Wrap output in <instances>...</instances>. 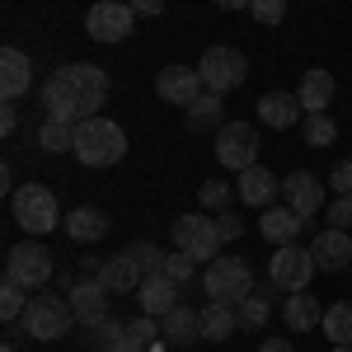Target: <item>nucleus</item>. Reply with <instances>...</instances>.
<instances>
[{
    "mask_svg": "<svg viewBox=\"0 0 352 352\" xmlns=\"http://www.w3.org/2000/svg\"><path fill=\"white\" fill-rule=\"evenodd\" d=\"M282 197H287V207H292L296 217H315V212L324 207V184H320L310 169H296V174L282 179Z\"/></svg>",
    "mask_w": 352,
    "mask_h": 352,
    "instance_id": "nucleus-14",
    "label": "nucleus"
},
{
    "mask_svg": "<svg viewBox=\"0 0 352 352\" xmlns=\"http://www.w3.org/2000/svg\"><path fill=\"white\" fill-rule=\"evenodd\" d=\"M94 329V333H89V338H94V343H104V348H109V343H118V338H122V333H127V324H118V320H99V324H89Z\"/></svg>",
    "mask_w": 352,
    "mask_h": 352,
    "instance_id": "nucleus-38",
    "label": "nucleus"
},
{
    "mask_svg": "<svg viewBox=\"0 0 352 352\" xmlns=\"http://www.w3.org/2000/svg\"><path fill=\"white\" fill-rule=\"evenodd\" d=\"M38 146H43V151H52V155L76 151V127H71V122H52V118H47V122L38 127Z\"/></svg>",
    "mask_w": 352,
    "mask_h": 352,
    "instance_id": "nucleus-31",
    "label": "nucleus"
},
{
    "mask_svg": "<svg viewBox=\"0 0 352 352\" xmlns=\"http://www.w3.org/2000/svg\"><path fill=\"white\" fill-rule=\"evenodd\" d=\"M71 155L80 164H89V169H109V164H118L127 155V132L104 113L85 118V122H76V151Z\"/></svg>",
    "mask_w": 352,
    "mask_h": 352,
    "instance_id": "nucleus-2",
    "label": "nucleus"
},
{
    "mask_svg": "<svg viewBox=\"0 0 352 352\" xmlns=\"http://www.w3.org/2000/svg\"><path fill=\"white\" fill-rule=\"evenodd\" d=\"M202 287H207V296H212V300H230V305H240V300L254 292V272H249L244 258L221 254V258H212V268L202 272Z\"/></svg>",
    "mask_w": 352,
    "mask_h": 352,
    "instance_id": "nucleus-7",
    "label": "nucleus"
},
{
    "mask_svg": "<svg viewBox=\"0 0 352 352\" xmlns=\"http://www.w3.org/2000/svg\"><path fill=\"white\" fill-rule=\"evenodd\" d=\"M19 324H24L28 338H38V343H52V338H61L71 324H80L76 320V310H71V300L52 296V292H43V296L28 300V310L19 315Z\"/></svg>",
    "mask_w": 352,
    "mask_h": 352,
    "instance_id": "nucleus-4",
    "label": "nucleus"
},
{
    "mask_svg": "<svg viewBox=\"0 0 352 352\" xmlns=\"http://www.w3.org/2000/svg\"><path fill=\"white\" fill-rule=\"evenodd\" d=\"M24 310H28V305H24V287L5 277V287H0V320H5V324H14Z\"/></svg>",
    "mask_w": 352,
    "mask_h": 352,
    "instance_id": "nucleus-33",
    "label": "nucleus"
},
{
    "mask_svg": "<svg viewBox=\"0 0 352 352\" xmlns=\"http://www.w3.org/2000/svg\"><path fill=\"white\" fill-rule=\"evenodd\" d=\"M99 282H104V287H109L113 296H127V292H136V287H141V282H146V272H141V263H136L132 254H127V249H122V254H113L109 263H104V268H99Z\"/></svg>",
    "mask_w": 352,
    "mask_h": 352,
    "instance_id": "nucleus-20",
    "label": "nucleus"
},
{
    "mask_svg": "<svg viewBox=\"0 0 352 352\" xmlns=\"http://www.w3.org/2000/svg\"><path fill=\"white\" fill-rule=\"evenodd\" d=\"M109 226L113 221L99 212V207H76V212H66V235L76 244H94V240H104L109 235Z\"/></svg>",
    "mask_w": 352,
    "mask_h": 352,
    "instance_id": "nucleus-24",
    "label": "nucleus"
},
{
    "mask_svg": "<svg viewBox=\"0 0 352 352\" xmlns=\"http://www.w3.org/2000/svg\"><path fill=\"white\" fill-rule=\"evenodd\" d=\"M14 127H19V113H14V99H5V109H0V132L14 136Z\"/></svg>",
    "mask_w": 352,
    "mask_h": 352,
    "instance_id": "nucleus-42",
    "label": "nucleus"
},
{
    "mask_svg": "<svg viewBox=\"0 0 352 352\" xmlns=\"http://www.w3.org/2000/svg\"><path fill=\"white\" fill-rule=\"evenodd\" d=\"M329 352H352V343H333V348H329Z\"/></svg>",
    "mask_w": 352,
    "mask_h": 352,
    "instance_id": "nucleus-47",
    "label": "nucleus"
},
{
    "mask_svg": "<svg viewBox=\"0 0 352 352\" xmlns=\"http://www.w3.org/2000/svg\"><path fill=\"white\" fill-rule=\"evenodd\" d=\"M155 94H160L164 104H174V109H192L207 94V85L197 76V66H164L160 76H155Z\"/></svg>",
    "mask_w": 352,
    "mask_h": 352,
    "instance_id": "nucleus-12",
    "label": "nucleus"
},
{
    "mask_svg": "<svg viewBox=\"0 0 352 352\" xmlns=\"http://www.w3.org/2000/svg\"><path fill=\"white\" fill-rule=\"evenodd\" d=\"M136 296H141V315H155V320H164L174 305H179V282L174 277H146L141 287H136Z\"/></svg>",
    "mask_w": 352,
    "mask_h": 352,
    "instance_id": "nucleus-21",
    "label": "nucleus"
},
{
    "mask_svg": "<svg viewBox=\"0 0 352 352\" xmlns=\"http://www.w3.org/2000/svg\"><path fill=\"white\" fill-rule=\"evenodd\" d=\"M333 89H338V85H333V76L315 66V71H305V76H300L296 99H300V109H305V113H329V99H333Z\"/></svg>",
    "mask_w": 352,
    "mask_h": 352,
    "instance_id": "nucleus-25",
    "label": "nucleus"
},
{
    "mask_svg": "<svg viewBox=\"0 0 352 352\" xmlns=\"http://www.w3.org/2000/svg\"><path fill=\"white\" fill-rule=\"evenodd\" d=\"M249 14H254V24L277 28L287 19V0H249Z\"/></svg>",
    "mask_w": 352,
    "mask_h": 352,
    "instance_id": "nucleus-34",
    "label": "nucleus"
},
{
    "mask_svg": "<svg viewBox=\"0 0 352 352\" xmlns=\"http://www.w3.org/2000/svg\"><path fill=\"white\" fill-rule=\"evenodd\" d=\"M109 296H113V292L99 282V277H80V282L66 287V300H71V310H76L80 324H99V320H109Z\"/></svg>",
    "mask_w": 352,
    "mask_h": 352,
    "instance_id": "nucleus-13",
    "label": "nucleus"
},
{
    "mask_svg": "<svg viewBox=\"0 0 352 352\" xmlns=\"http://www.w3.org/2000/svg\"><path fill=\"white\" fill-rule=\"evenodd\" d=\"M282 320H287L292 333H310V329H320V320H324V305L310 296V292H292L287 305H282Z\"/></svg>",
    "mask_w": 352,
    "mask_h": 352,
    "instance_id": "nucleus-22",
    "label": "nucleus"
},
{
    "mask_svg": "<svg viewBox=\"0 0 352 352\" xmlns=\"http://www.w3.org/2000/svg\"><path fill=\"white\" fill-rule=\"evenodd\" d=\"M300 136H305V146H333V141H338V122H333L329 113H305Z\"/></svg>",
    "mask_w": 352,
    "mask_h": 352,
    "instance_id": "nucleus-30",
    "label": "nucleus"
},
{
    "mask_svg": "<svg viewBox=\"0 0 352 352\" xmlns=\"http://www.w3.org/2000/svg\"><path fill=\"white\" fill-rule=\"evenodd\" d=\"M235 329H240V310H235L230 300H212V305L202 310V338H207V343H226Z\"/></svg>",
    "mask_w": 352,
    "mask_h": 352,
    "instance_id": "nucleus-26",
    "label": "nucleus"
},
{
    "mask_svg": "<svg viewBox=\"0 0 352 352\" xmlns=\"http://www.w3.org/2000/svg\"><path fill=\"white\" fill-rule=\"evenodd\" d=\"M258 352H296V348H292V338H263Z\"/></svg>",
    "mask_w": 352,
    "mask_h": 352,
    "instance_id": "nucleus-45",
    "label": "nucleus"
},
{
    "mask_svg": "<svg viewBox=\"0 0 352 352\" xmlns=\"http://www.w3.org/2000/svg\"><path fill=\"white\" fill-rule=\"evenodd\" d=\"M197 197H202V207H217V212H221V207H226V202H230L235 192H230V184H226V179H207Z\"/></svg>",
    "mask_w": 352,
    "mask_h": 352,
    "instance_id": "nucleus-36",
    "label": "nucleus"
},
{
    "mask_svg": "<svg viewBox=\"0 0 352 352\" xmlns=\"http://www.w3.org/2000/svg\"><path fill=\"white\" fill-rule=\"evenodd\" d=\"M28 85H33V61H28V52L5 47L0 52V99H19V94H28Z\"/></svg>",
    "mask_w": 352,
    "mask_h": 352,
    "instance_id": "nucleus-18",
    "label": "nucleus"
},
{
    "mask_svg": "<svg viewBox=\"0 0 352 352\" xmlns=\"http://www.w3.org/2000/svg\"><path fill=\"white\" fill-rule=\"evenodd\" d=\"M217 164L226 169H249V164H258V132H254V122H226L217 132Z\"/></svg>",
    "mask_w": 352,
    "mask_h": 352,
    "instance_id": "nucleus-10",
    "label": "nucleus"
},
{
    "mask_svg": "<svg viewBox=\"0 0 352 352\" xmlns=\"http://www.w3.org/2000/svg\"><path fill=\"white\" fill-rule=\"evenodd\" d=\"M184 113H188L192 132H221V127H226V104H221V94H212V89H207L192 109H184Z\"/></svg>",
    "mask_w": 352,
    "mask_h": 352,
    "instance_id": "nucleus-27",
    "label": "nucleus"
},
{
    "mask_svg": "<svg viewBox=\"0 0 352 352\" xmlns=\"http://www.w3.org/2000/svg\"><path fill=\"white\" fill-rule=\"evenodd\" d=\"M136 14H146V19H155V14H164V0H127Z\"/></svg>",
    "mask_w": 352,
    "mask_h": 352,
    "instance_id": "nucleus-43",
    "label": "nucleus"
},
{
    "mask_svg": "<svg viewBox=\"0 0 352 352\" xmlns=\"http://www.w3.org/2000/svg\"><path fill=\"white\" fill-rule=\"evenodd\" d=\"M217 10H226V14H235V10H249V0H217Z\"/></svg>",
    "mask_w": 352,
    "mask_h": 352,
    "instance_id": "nucleus-46",
    "label": "nucleus"
},
{
    "mask_svg": "<svg viewBox=\"0 0 352 352\" xmlns=\"http://www.w3.org/2000/svg\"><path fill=\"white\" fill-rule=\"evenodd\" d=\"M235 192H240V202H249V207H272V197L282 192V179L268 174L263 164H249V169H240Z\"/></svg>",
    "mask_w": 352,
    "mask_h": 352,
    "instance_id": "nucleus-19",
    "label": "nucleus"
},
{
    "mask_svg": "<svg viewBox=\"0 0 352 352\" xmlns=\"http://www.w3.org/2000/svg\"><path fill=\"white\" fill-rule=\"evenodd\" d=\"M258 122L272 127V132H292L296 122H305V109H300V99H292V94L268 89V94L258 99Z\"/></svg>",
    "mask_w": 352,
    "mask_h": 352,
    "instance_id": "nucleus-17",
    "label": "nucleus"
},
{
    "mask_svg": "<svg viewBox=\"0 0 352 352\" xmlns=\"http://www.w3.org/2000/svg\"><path fill=\"white\" fill-rule=\"evenodd\" d=\"M5 277H10V282H19L24 292L47 287V282H52V249H47V244H38V240L14 244V249L5 254Z\"/></svg>",
    "mask_w": 352,
    "mask_h": 352,
    "instance_id": "nucleus-8",
    "label": "nucleus"
},
{
    "mask_svg": "<svg viewBox=\"0 0 352 352\" xmlns=\"http://www.w3.org/2000/svg\"><path fill=\"white\" fill-rule=\"evenodd\" d=\"M258 230H263V240H272V244H296V235L315 230V217H296L292 207H263Z\"/></svg>",
    "mask_w": 352,
    "mask_h": 352,
    "instance_id": "nucleus-15",
    "label": "nucleus"
},
{
    "mask_svg": "<svg viewBox=\"0 0 352 352\" xmlns=\"http://www.w3.org/2000/svg\"><path fill=\"white\" fill-rule=\"evenodd\" d=\"M0 352H14V348H10V343H5V348H0Z\"/></svg>",
    "mask_w": 352,
    "mask_h": 352,
    "instance_id": "nucleus-48",
    "label": "nucleus"
},
{
    "mask_svg": "<svg viewBox=\"0 0 352 352\" xmlns=\"http://www.w3.org/2000/svg\"><path fill=\"white\" fill-rule=\"evenodd\" d=\"M348 197H352V192H348Z\"/></svg>",
    "mask_w": 352,
    "mask_h": 352,
    "instance_id": "nucleus-49",
    "label": "nucleus"
},
{
    "mask_svg": "<svg viewBox=\"0 0 352 352\" xmlns=\"http://www.w3.org/2000/svg\"><path fill=\"white\" fill-rule=\"evenodd\" d=\"M329 226H333V230H348L352 226V197H338V202L329 207Z\"/></svg>",
    "mask_w": 352,
    "mask_h": 352,
    "instance_id": "nucleus-40",
    "label": "nucleus"
},
{
    "mask_svg": "<svg viewBox=\"0 0 352 352\" xmlns=\"http://www.w3.org/2000/svg\"><path fill=\"white\" fill-rule=\"evenodd\" d=\"M197 76L202 85L212 89V94H230V89H240L244 76H249V56L240 47H207V52L197 56Z\"/></svg>",
    "mask_w": 352,
    "mask_h": 352,
    "instance_id": "nucleus-5",
    "label": "nucleus"
},
{
    "mask_svg": "<svg viewBox=\"0 0 352 352\" xmlns=\"http://www.w3.org/2000/svg\"><path fill=\"white\" fill-rule=\"evenodd\" d=\"M136 24V10L132 5H122V0H99V5H89V14H85V33L94 38V43H122Z\"/></svg>",
    "mask_w": 352,
    "mask_h": 352,
    "instance_id": "nucleus-11",
    "label": "nucleus"
},
{
    "mask_svg": "<svg viewBox=\"0 0 352 352\" xmlns=\"http://www.w3.org/2000/svg\"><path fill=\"white\" fill-rule=\"evenodd\" d=\"M127 254H132L136 263H141V272H146V277H160V272H164V258H169V254H164L160 244H151V240H136V244H127Z\"/></svg>",
    "mask_w": 352,
    "mask_h": 352,
    "instance_id": "nucleus-32",
    "label": "nucleus"
},
{
    "mask_svg": "<svg viewBox=\"0 0 352 352\" xmlns=\"http://www.w3.org/2000/svg\"><path fill=\"white\" fill-rule=\"evenodd\" d=\"M104 352H151V348H146V343H136L132 333H122V338H118V343H109Z\"/></svg>",
    "mask_w": 352,
    "mask_h": 352,
    "instance_id": "nucleus-44",
    "label": "nucleus"
},
{
    "mask_svg": "<svg viewBox=\"0 0 352 352\" xmlns=\"http://www.w3.org/2000/svg\"><path fill=\"white\" fill-rule=\"evenodd\" d=\"M174 244L188 254L192 263H212V258H221V235H217V221L202 217V212H188V217L174 221Z\"/></svg>",
    "mask_w": 352,
    "mask_h": 352,
    "instance_id": "nucleus-9",
    "label": "nucleus"
},
{
    "mask_svg": "<svg viewBox=\"0 0 352 352\" xmlns=\"http://www.w3.org/2000/svg\"><path fill=\"white\" fill-rule=\"evenodd\" d=\"M217 235H221V240H240V235H244V226H240L235 217H226V212H217Z\"/></svg>",
    "mask_w": 352,
    "mask_h": 352,
    "instance_id": "nucleus-41",
    "label": "nucleus"
},
{
    "mask_svg": "<svg viewBox=\"0 0 352 352\" xmlns=\"http://www.w3.org/2000/svg\"><path fill=\"white\" fill-rule=\"evenodd\" d=\"M329 188L338 192V197H348V192H352V160H343V164L329 169Z\"/></svg>",
    "mask_w": 352,
    "mask_h": 352,
    "instance_id": "nucleus-39",
    "label": "nucleus"
},
{
    "mask_svg": "<svg viewBox=\"0 0 352 352\" xmlns=\"http://www.w3.org/2000/svg\"><path fill=\"white\" fill-rule=\"evenodd\" d=\"M127 333H132L136 343H146V348H151V343H160L164 333H160V324H155V315H136L132 324H127Z\"/></svg>",
    "mask_w": 352,
    "mask_h": 352,
    "instance_id": "nucleus-35",
    "label": "nucleus"
},
{
    "mask_svg": "<svg viewBox=\"0 0 352 352\" xmlns=\"http://www.w3.org/2000/svg\"><path fill=\"white\" fill-rule=\"evenodd\" d=\"M109 71L104 66H89V61H66L56 66L47 85H43V113L52 122H85V118H99L104 99H109Z\"/></svg>",
    "mask_w": 352,
    "mask_h": 352,
    "instance_id": "nucleus-1",
    "label": "nucleus"
},
{
    "mask_svg": "<svg viewBox=\"0 0 352 352\" xmlns=\"http://www.w3.org/2000/svg\"><path fill=\"white\" fill-rule=\"evenodd\" d=\"M235 310H240V329H263V324H268V315H272V296L263 292V287H254Z\"/></svg>",
    "mask_w": 352,
    "mask_h": 352,
    "instance_id": "nucleus-28",
    "label": "nucleus"
},
{
    "mask_svg": "<svg viewBox=\"0 0 352 352\" xmlns=\"http://www.w3.org/2000/svg\"><path fill=\"white\" fill-rule=\"evenodd\" d=\"M192 268H197V263H192V258H188V254H184V249L164 258V277H174L179 287H184V282H188V277H192Z\"/></svg>",
    "mask_w": 352,
    "mask_h": 352,
    "instance_id": "nucleus-37",
    "label": "nucleus"
},
{
    "mask_svg": "<svg viewBox=\"0 0 352 352\" xmlns=\"http://www.w3.org/2000/svg\"><path fill=\"white\" fill-rule=\"evenodd\" d=\"M315 254L310 249H300V244H277V254L268 258V282L272 292H305L310 287V277H315Z\"/></svg>",
    "mask_w": 352,
    "mask_h": 352,
    "instance_id": "nucleus-6",
    "label": "nucleus"
},
{
    "mask_svg": "<svg viewBox=\"0 0 352 352\" xmlns=\"http://www.w3.org/2000/svg\"><path fill=\"white\" fill-rule=\"evenodd\" d=\"M310 254H315V268L320 272H343L352 263V240L348 230H315V244H310Z\"/></svg>",
    "mask_w": 352,
    "mask_h": 352,
    "instance_id": "nucleus-16",
    "label": "nucleus"
},
{
    "mask_svg": "<svg viewBox=\"0 0 352 352\" xmlns=\"http://www.w3.org/2000/svg\"><path fill=\"white\" fill-rule=\"evenodd\" d=\"M10 212L24 226L28 235H47L61 226V207H56V192L43 188V184H24V188L10 192Z\"/></svg>",
    "mask_w": 352,
    "mask_h": 352,
    "instance_id": "nucleus-3",
    "label": "nucleus"
},
{
    "mask_svg": "<svg viewBox=\"0 0 352 352\" xmlns=\"http://www.w3.org/2000/svg\"><path fill=\"white\" fill-rule=\"evenodd\" d=\"M320 329L329 333V343H352V300H333L324 310Z\"/></svg>",
    "mask_w": 352,
    "mask_h": 352,
    "instance_id": "nucleus-29",
    "label": "nucleus"
},
{
    "mask_svg": "<svg viewBox=\"0 0 352 352\" xmlns=\"http://www.w3.org/2000/svg\"><path fill=\"white\" fill-rule=\"evenodd\" d=\"M160 333L169 338V343L188 348V343H197V338H202V315H197V310H188V305L179 300V305H174V310L160 320Z\"/></svg>",
    "mask_w": 352,
    "mask_h": 352,
    "instance_id": "nucleus-23",
    "label": "nucleus"
}]
</instances>
